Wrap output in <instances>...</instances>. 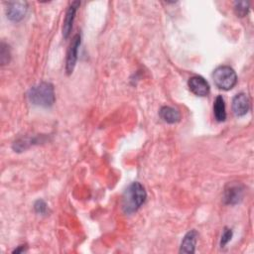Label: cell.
Here are the masks:
<instances>
[{"label":"cell","instance_id":"obj_1","mask_svg":"<svg viewBox=\"0 0 254 254\" xmlns=\"http://www.w3.org/2000/svg\"><path fill=\"white\" fill-rule=\"evenodd\" d=\"M147 198V192L144 187L138 183L134 182L129 185L125 190L122 196V210L126 214H131L136 212Z\"/></svg>","mask_w":254,"mask_h":254},{"label":"cell","instance_id":"obj_2","mask_svg":"<svg viewBox=\"0 0 254 254\" xmlns=\"http://www.w3.org/2000/svg\"><path fill=\"white\" fill-rule=\"evenodd\" d=\"M29 101L37 106L49 108L56 100L54 85L51 82L42 81L32 86L27 93Z\"/></svg>","mask_w":254,"mask_h":254},{"label":"cell","instance_id":"obj_3","mask_svg":"<svg viewBox=\"0 0 254 254\" xmlns=\"http://www.w3.org/2000/svg\"><path fill=\"white\" fill-rule=\"evenodd\" d=\"M214 84L222 90H230L237 83L235 70L228 65H219L212 72Z\"/></svg>","mask_w":254,"mask_h":254},{"label":"cell","instance_id":"obj_4","mask_svg":"<svg viewBox=\"0 0 254 254\" xmlns=\"http://www.w3.org/2000/svg\"><path fill=\"white\" fill-rule=\"evenodd\" d=\"M245 193V187L238 182H231L228 183L223 190L222 200L225 204L228 205H235L239 203Z\"/></svg>","mask_w":254,"mask_h":254},{"label":"cell","instance_id":"obj_5","mask_svg":"<svg viewBox=\"0 0 254 254\" xmlns=\"http://www.w3.org/2000/svg\"><path fill=\"white\" fill-rule=\"evenodd\" d=\"M6 5L7 18L12 22H20L27 14L28 3L26 1H11Z\"/></svg>","mask_w":254,"mask_h":254},{"label":"cell","instance_id":"obj_6","mask_svg":"<svg viewBox=\"0 0 254 254\" xmlns=\"http://www.w3.org/2000/svg\"><path fill=\"white\" fill-rule=\"evenodd\" d=\"M80 42H81L80 35L76 34L72 37L71 42L69 44V47H68V50L66 53V60H65V71H66V74H68V75L72 73V71L75 67Z\"/></svg>","mask_w":254,"mask_h":254},{"label":"cell","instance_id":"obj_7","mask_svg":"<svg viewBox=\"0 0 254 254\" xmlns=\"http://www.w3.org/2000/svg\"><path fill=\"white\" fill-rule=\"evenodd\" d=\"M79 5H80L79 1H72L71 3H69V5L67 7V10H66L65 16H64V20L63 23V29H62L63 37L64 39H67L70 34V31L72 29V24H73V21L75 18V14H76V11H77Z\"/></svg>","mask_w":254,"mask_h":254},{"label":"cell","instance_id":"obj_8","mask_svg":"<svg viewBox=\"0 0 254 254\" xmlns=\"http://www.w3.org/2000/svg\"><path fill=\"white\" fill-rule=\"evenodd\" d=\"M190 90L196 96H205L209 92L208 82L200 75H193L188 81Z\"/></svg>","mask_w":254,"mask_h":254},{"label":"cell","instance_id":"obj_9","mask_svg":"<svg viewBox=\"0 0 254 254\" xmlns=\"http://www.w3.org/2000/svg\"><path fill=\"white\" fill-rule=\"evenodd\" d=\"M249 107H250V101H249L248 96L245 93L240 92V93H237L233 97L232 111L236 116H238V117L244 116L248 112Z\"/></svg>","mask_w":254,"mask_h":254},{"label":"cell","instance_id":"obj_10","mask_svg":"<svg viewBox=\"0 0 254 254\" xmlns=\"http://www.w3.org/2000/svg\"><path fill=\"white\" fill-rule=\"evenodd\" d=\"M197 232L192 229L190 230L183 238L181 247H180V253H188L191 254L195 251V244L197 241Z\"/></svg>","mask_w":254,"mask_h":254},{"label":"cell","instance_id":"obj_11","mask_svg":"<svg viewBox=\"0 0 254 254\" xmlns=\"http://www.w3.org/2000/svg\"><path fill=\"white\" fill-rule=\"evenodd\" d=\"M160 117L169 124L177 123L181 120V113L177 108L172 106H163L159 111Z\"/></svg>","mask_w":254,"mask_h":254},{"label":"cell","instance_id":"obj_12","mask_svg":"<svg viewBox=\"0 0 254 254\" xmlns=\"http://www.w3.org/2000/svg\"><path fill=\"white\" fill-rule=\"evenodd\" d=\"M213 114L214 118L218 122H223L226 119V109L224 99L221 95H217L213 102Z\"/></svg>","mask_w":254,"mask_h":254},{"label":"cell","instance_id":"obj_13","mask_svg":"<svg viewBox=\"0 0 254 254\" xmlns=\"http://www.w3.org/2000/svg\"><path fill=\"white\" fill-rule=\"evenodd\" d=\"M39 141H41L40 137H21L13 143V149L15 152H22L31 146L38 144Z\"/></svg>","mask_w":254,"mask_h":254},{"label":"cell","instance_id":"obj_14","mask_svg":"<svg viewBox=\"0 0 254 254\" xmlns=\"http://www.w3.org/2000/svg\"><path fill=\"white\" fill-rule=\"evenodd\" d=\"M234 13L237 17L243 18L245 17L250 9V5L248 1H236L234 3Z\"/></svg>","mask_w":254,"mask_h":254},{"label":"cell","instance_id":"obj_15","mask_svg":"<svg viewBox=\"0 0 254 254\" xmlns=\"http://www.w3.org/2000/svg\"><path fill=\"white\" fill-rule=\"evenodd\" d=\"M1 49H0V62H1V64L4 65V64H7L9 62H10V50H9V47L7 44H5L4 42L1 43Z\"/></svg>","mask_w":254,"mask_h":254},{"label":"cell","instance_id":"obj_16","mask_svg":"<svg viewBox=\"0 0 254 254\" xmlns=\"http://www.w3.org/2000/svg\"><path fill=\"white\" fill-rule=\"evenodd\" d=\"M233 232L232 229L228 228V227H224L222 235H221V239H220V247H224L232 238Z\"/></svg>","mask_w":254,"mask_h":254},{"label":"cell","instance_id":"obj_17","mask_svg":"<svg viewBox=\"0 0 254 254\" xmlns=\"http://www.w3.org/2000/svg\"><path fill=\"white\" fill-rule=\"evenodd\" d=\"M34 209L37 213L40 214H45L47 211V204L44 200L42 199H38L35 203H34Z\"/></svg>","mask_w":254,"mask_h":254},{"label":"cell","instance_id":"obj_18","mask_svg":"<svg viewBox=\"0 0 254 254\" xmlns=\"http://www.w3.org/2000/svg\"><path fill=\"white\" fill-rule=\"evenodd\" d=\"M25 251H27V245H20L16 249H14L12 253H23Z\"/></svg>","mask_w":254,"mask_h":254}]
</instances>
